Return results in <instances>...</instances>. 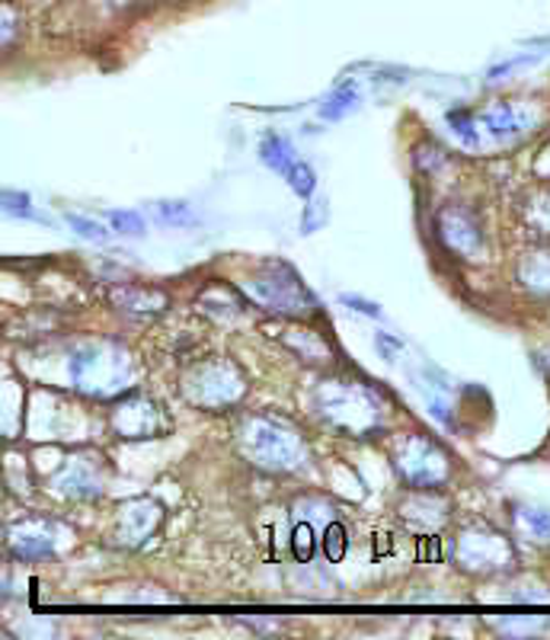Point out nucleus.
<instances>
[{"label":"nucleus","mask_w":550,"mask_h":640,"mask_svg":"<svg viewBox=\"0 0 550 640\" xmlns=\"http://www.w3.org/2000/svg\"><path fill=\"white\" fill-rule=\"evenodd\" d=\"M68 224H71L81 237H86V241H106V237H110V231H106L103 224L90 222V219H83V215H71V212H68Z\"/></svg>","instance_id":"f257e3e1"},{"label":"nucleus","mask_w":550,"mask_h":640,"mask_svg":"<svg viewBox=\"0 0 550 640\" xmlns=\"http://www.w3.org/2000/svg\"><path fill=\"white\" fill-rule=\"evenodd\" d=\"M353 103H356V90H353V87H343V90H339V93L333 96L330 103H327V106L320 110V115H324V119H339V115L349 110Z\"/></svg>","instance_id":"f03ea898"},{"label":"nucleus","mask_w":550,"mask_h":640,"mask_svg":"<svg viewBox=\"0 0 550 640\" xmlns=\"http://www.w3.org/2000/svg\"><path fill=\"white\" fill-rule=\"evenodd\" d=\"M263 161H266L269 167L282 170V173H288V167H292V164H288V158H285V144H282L278 139H273V135H269L266 144H263Z\"/></svg>","instance_id":"7ed1b4c3"},{"label":"nucleus","mask_w":550,"mask_h":640,"mask_svg":"<svg viewBox=\"0 0 550 640\" xmlns=\"http://www.w3.org/2000/svg\"><path fill=\"white\" fill-rule=\"evenodd\" d=\"M110 222L112 227H119L125 234H141L144 231V222L138 215H132V212H110Z\"/></svg>","instance_id":"20e7f679"},{"label":"nucleus","mask_w":550,"mask_h":640,"mask_svg":"<svg viewBox=\"0 0 550 640\" xmlns=\"http://www.w3.org/2000/svg\"><path fill=\"white\" fill-rule=\"evenodd\" d=\"M3 202H7V212H13V215H23V219L32 215V209H29V195L7 193L3 195Z\"/></svg>","instance_id":"39448f33"},{"label":"nucleus","mask_w":550,"mask_h":640,"mask_svg":"<svg viewBox=\"0 0 550 640\" xmlns=\"http://www.w3.org/2000/svg\"><path fill=\"white\" fill-rule=\"evenodd\" d=\"M288 176H292V186L298 190V193H310V186H314V180H310V170L307 167H288Z\"/></svg>","instance_id":"423d86ee"},{"label":"nucleus","mask_w":550,"mask_h":640,"mask_svg":"<svg viewBox=\"0 0 550 640\" xmlns=\"http://www.w3.org/2000/svg\"><path fill=\"white\" fill-rule=\"evenodd\" d=\"M524 519L534 526L538 531H550V516H541V512H524Z\"/></svg>","instance_id":"0eeeda50"},{"label":"nucleus","mask_w":550,"mask_h":640,"mask_svg":"<svg viewBox=\"0 0 550 640\" xmlns=\"http://www.w3.org/2000/svg\"><path fill=\"white\" fill-rule=\"evenodd\" d=\"M343 302H346V305L358 307V311H365V314H371V317H378V307H375V305H365V302H358V298H349V295H343Z\"/></svg>","instance_id":"6e6552de"}]
</instances>
